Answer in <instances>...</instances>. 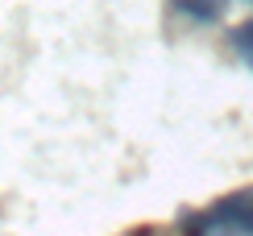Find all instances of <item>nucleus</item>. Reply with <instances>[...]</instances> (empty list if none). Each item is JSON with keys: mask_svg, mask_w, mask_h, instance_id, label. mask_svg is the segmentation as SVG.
Returning a JSON list of instances; mask_svg holds the SVG:
<instances>
[{"mask_svg": "<svg viewBox=\"0 0 253 236\" xmlns=\"http://www.w3.org/2000/svg\"><path fill=\"white\" fill-rule=\"evenodd\" d=\"M183 236H253V187L191 211L178 224Z\"/></svg>", "mask_w": 253, "mask_h": 236, "instance_id": "nucleus-1", "label": "nucleus"}, {"mask_svg": "<svg viewBox=\"0 0 253 236\" xmlns=\"http://www.w3.org/2000/svg\"><path fill=\"white\" fill-rule=\"evenodd\" d=\"M228 41H233V50H237L241 67H245V71L253 75V17H249V21H241L233 34H228Z\"/></svg>", "mask_w": 253, "mask_h": 236, "instance_id": "nucleus-3", "label": "nucleus"}, {"mask_svg": "<svg viewBox=\"0 0 253 236\" xmlns=\"http://www.w3.org/2000/svg\"><path fill=\"white\" fill-rule=\"evenodd\" d=\"M228 4H233V0H174V13L195 21V25H212V21L224 17ZM245 4H253V0H245Z\"/></svg>", "mask_w": 253, "mask_h": 236, "instance_id": "nucleus-2", "label": "nucleus"}, {"mask_svg": "<svg viewBox=\"0 0 253 236\" xmlns=\"http://www.w3.org/2000/svg\"><path fill=\"white\" fill-rule=\"evenodd\" d=\"M129 236H154V232H150V228H145V232H141V228H137V232H129Z\"/></svg>", "mask_w": 253, "mask_h": 236, "instance_id": "nucleus-4", "label": "nucleus"}]
</instances>
